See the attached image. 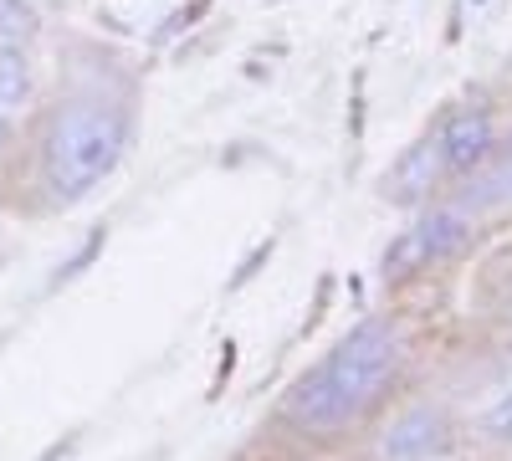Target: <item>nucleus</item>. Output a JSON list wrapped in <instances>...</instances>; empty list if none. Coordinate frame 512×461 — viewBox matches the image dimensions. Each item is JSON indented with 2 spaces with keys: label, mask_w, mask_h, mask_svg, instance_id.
I'll return each instance as SVG.
<instances>
[{
  "label": "nucleus",
  "mask_w": 512,
  "mask_h": 461,
  "mask_svg": "<svg viewBox=\"0 0 512 461\" xmlns=\"http://www.w3.org/2000/svg\"><path fill=\"white\" fill-rule=\"evenodd\" d=\"M482 436L497 441V446H512V390L492 395L487 410H482Z\"/></svg>",
  "instance_id": "obj_10"
},
{
  "label": "nucleus",
  "mask_w": 512,
  "mask_h": 461,
  "mask_svg": "<svg viewBox=\"0 0 512 461\" xmlns=\"http://www.w3.org/2000/svg\"><path fill=\"white\" fill-rule=\"evenodd\" d=\"M456 441V421L446 405H405L390 426L379 431V461H436Z\"/></svg>",
  "instance_id": "obj_5"
},
{
  "label": "nucleus",
  "mask_w": 512,
  "mask_h": 461,
  "mask_svg": "<svg viewBox=\"0 0 512 461\" xmlns=\"http://www.w3.org/2000/svg\"><path fill=\"white\" fill-rule=\"evenodd\" d=\"M477 241V216L456 211V205H431V211H420L395 241L384 251V282H410L431 267H446L456 262L466 246Z\"/></svg>",
  "instance_id": "obj_3"
},
{
  "label": "nucleus",
  "mask_w": 512,
  "mask_h": 461,
  "mask_svg": "<svg viewBox=\"0 0 512 461\" xmlns=\"http://www.w3.org/2000/svg\"><path fill=\"white\" fill-rule=\"evenodd\" d=\"M36 98V67H31V47L21 41H0V108L16 113Z\"/></svg>",
  "instance_id": "obj_8"
},
{
  "label": "nucleus",
  "mask_w": 512,
  "mask_h": 461,
  "mask_svg": "<svg viewBox=\"0 0 512 461\" xmlns=\"http://www.w3.org/2000/svg\"><path fill=\"white\" fill-rule=\"evenodd\" d=\"M451 205L466 216H477V221L492 211H512V139H497V149L461 180Z\"/></svg>",
  "instance_id": "obj_6"
},
{
  "label": "nucleus",
  "mask_w": 512,
  "mask_h": 461,
  "mask_svg": "<svg viewBox=\"0 0 512 461\" xmlns=\"http://www.w3.org/2000/svg\"><path fill=\"white\" fill-rule=\"evenodd\" d=\"M400 359H405V339L390 323H359L308 374H297L287 385L277 415L303 436L344 431V426L364 421V415L390 395Z\"/></svg>",
  "instance_id": "obj_1"
},
{
  "label": "nucleus",
  "mask_w": 512,
  "mask_h": 461,
  "mask_svg": "<svg viewBox=\"0 0 512 461\" xmlns=\"http://www.w3.org/2000/svg\"><path fill=\"white\" fill-rule=\"evenodd\" d=\"M6 144H11V113L0 108V149H6Z\"/></svg>",
  "instance_id": "obj_11"
},
{
  "label": "nucleus",
  "mask_w": 512,
  "mask_h": 461,
  "mask_svg": "<svg viewBox=\"0 0 512 461\" xmlns=\"http://www.w3.org/2000/svg\"><path fill=\"white\" fill-rule=\"evenodd\" d=\"M446 185V175H441V159H436V144L431 139H415L400 159H395V170H390V180H384V195H390L395 205H425L436 190Z\"/></svg>",
  "instance_id": "obj_7"
},
{
  "label": "nucleus",
  "mask_w": 512,
  "mask_h": 461,
  "mask_svg": "<svg viewBox=\"0 0 512 461\" xmlns=\"http://www.w3.org/2000/svg\"><path fill=\"white\" fill-rule=\"evenodd\" d=\"M128 149V108L103 103L98 93L62 98L36 139V180L57 205L88 200Z\"/></svg>",
  "instance_id": "obj_2"
},
{
  "label": "nucleus",
  "mask_w": 512,
  "mask_h": 461,
  "mask_svg": "<svg viewBox=\"0 0 512 461\" xmlns=\"http://www.w3.org/2000/svg\"><path fill=\"white\" fill-rule=\"evenodd\" d=\"M41 31V16L31 0H0V41H21V47H31Z\"/></svg>",
  "instance_id": "obj_9"
},
{
  "label": "nucleus",
  "mask_w": 512,
  "mask_h": 461,
  "mask_svg": "<svg viewBox=\"0 0 512 461\" xmlns=\"http://www.w3.org/2000/svg\"><path fill=\"white\" fill-rule=\"evenodd\" d=\"M436 144V159H441V175L446 185H461L477 164L497 149V118L487 103H456L436 118V129L425 134Z\"/></svg>",
  "instance_id": "obj_4"
}]
</instances>
